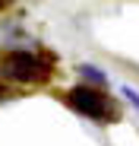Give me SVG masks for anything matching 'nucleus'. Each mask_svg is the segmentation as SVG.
<instances>
[{"label":"nucleus","instance_id":"f257e3e1","mask_svg":"<svg viewBox=\"0 0 139 146\" xmlns=\"http://www.w3.org/2000/svg\"><path fill=\"white\" fill-rule=\"evenodd\" d=\"M7 76L19 80V83H32V80H44L48 76V67L38 57H32L29 51H16L7 57Z\"/></svg>","mask_w":139,"mask_h":146},{"label":"nucleus","instance_id":"7ed1b4c3","mask_svg":"<svg viewBox=\"0 0 139 146\" xmlns=\"http://www.w3.org/2000/svg\"><path fill=\"white\" fill-rule=\"evenodd\" d=\"M79 73H82V76H85L89 83H95V86H101V83H108V76H104V73H98L95 67H89V64H82V67H79Z\"/></svg>","mask_w":139,"mask_h":146},{"label":"nucleus","instance_id":"20e7f679","mask_svg":"<svg viewBox=\"0 0 139 146\" xmlns=\"http://www.w3.org/2000/svg\"><path fill=\"white\" fill-rule=\"evenodd\" d=\"M123 95H127V102H130V105H136V108H139V92H136V89L123 86Z\"/></svg>","mask_w":139,"mask_h":146},{"label":"nucleus","instance_id":"f03ea898","mask_svg":"<svg viewBox=\"0 0 139 146\" xmlns=\"http://www.w3.org/2000/svg\"><path fill=\"white\" fill-rule=\"evenodd\" d=\"M70 105H73L76 111H82L85 117H92V121H104L108 117L104 95H98L95 89H89V86H76L73 92H70Z\"/></svg>","mask_w":139,"mask_h":146},{"label":"nucleus","instance_id":"39448f33","mask_svg":"<svg viewBox=\"0 0 139 146\" xmlns=\"http://www.w3.org/2000/svg\"><path fill=\"white\" fill-rule=\"evenodd\" d=\"M3 3H7V0H0V7H3Z\"/></svg>","mask_w":139,"mask_h":146}]
</instances>
